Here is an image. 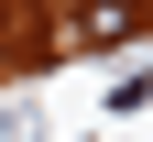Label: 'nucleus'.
Listing matches in <instances>:
<instances>
[{"label":"nucleus","mask_w":153,"mask_h":142,"mask_svg":"<svg viewBox=\"0 0 153 142\" xmlns=\"http://www.w3.org/2000/svg\"><path fill=\"white\" fill-rule=\"evenodd\" d=\"M131 33H142L131 0H76V11H66V44L76 55H109V44H131Z\"/></svg>","instance_id":"nucleus-1"}]
</instances>
